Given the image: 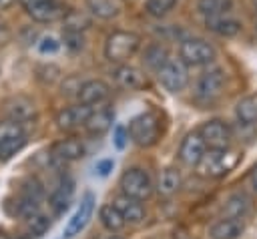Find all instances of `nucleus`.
Masks as SVG:
<instances>
[{"instance_id": "20e7f679", "label": "nucleus", "mask_w": 257, "mask_h": 239, "mask_svg": "<svg viewBox=\"0 0 257 239\" xmlns=\"http://www.w3.org/2000/svg\"><path fill=\"white\" fill-rule=\"evenodd\" d=\"M120 189L124 195L133 197L137 201H145L153 195L151 175L141 167H131L120 175Z\"/></svg>"}, {"instance_id": "cd10ccee", "label": "nucleus", "mask_w": 257, "mask_h": 239, "mask_svg": "<svg viewBox=\"0 0 257 239\" xmlns=\"http://www.w3.org/2000/svg\"><path fill=\"white\" fill-rule=\"evenodd\" d=\"M197 8L207 18L209 16H221L231 8V0H199Z\"/></svg>"}, {"instance_id": "ea45409f", "label": "nucleus", "mask_w": 257, "mask_h": 239, "mask_svg": "<svg viewBox=\"0 0 257 239\" xmlns=\"http://www.w3.org/2000/svg\"><path fill=\"white\" fill-rule=\"evenodd\" d=\"M251 183H253V187L257 189V167L251 171Z\"/></svg>"}, {"instance_id": "ddd939ff", "label": "nucleus", "mask_w": 257, "mask_h": 239, "mask_svg": "<svg viewBox=\"0 0 257 239\" xmlns=\"http://www.w3.org/2000/svg\"><path fill=\"white\" fill-rule=\"evenodd\" d=\"M114 80L118 86H122L126 90H141L147 86L145 72L139 70L137 66H128V64H122L114 70Z\"/></svg>"}, {"instance_id": "58836bf2", "label": "nucleus", "mask_w": 257, "mask_h": 239, "mask_svg": "<svg viewBox=\"0 0 257 239\" xmlns=\"http://www.w3.org/2000/svg\"><path fill=\"white\" fill-rule=\"evenodd\" d=\"M14 0H0V10H6L8 6H12Z\"/></svg>"}, {"instance_id": "7ed1b4c3", "label": "nucleus", "mask_w": 257, "mask_h": 239, "mask_svg": "<svg viewBox=\"0 0 257 239\" xmlns=\"http://www.w3.org/2000/svg\"><path fill=\"white\" fill-rule=\"evenodd\" d=\"M139 44H141L139 34L128 30H116L104 42V56L110 62H124L139 50Z\"/></svg>"}, {"instance_id": "393cba45", "label": "nucleus", "mask_w": 257, "mask_h": 239, "mask_svg": "<svg viewBox=\"0 0 257 239\" xmlns=\"http://www.w3.org/2000/svg\"><path fill=\"white\" fill-rule=\"evenodd\" d=\"M247 211H249V199H247L245 195H241V193L231 195V197L227 199L225 207H223V213H225L227 217H239V219H243Z\"/></svg>"}, {"instance_id": "9b49d317", "label": "nucleus", "mask_w": 257, "mask_h": 239, "mask_svg": "<svg viewBox=\"0 0 257 239\" xmlns=\"http://www.w3.org/2000/svg\"><path fill=\"white\" fill-rule=\"evenodd\" d=\"M88 114H90V106H86V104L66 106L56 114V125L60 131H74L86 123Z\"/></svg>"}, {"instance_id": "4be33fe9", "label": "nucleus", "mask_w": 257, "mask_h": 239, "mask_svg": "<svg viewBox=\"0 0 257 239\" xmlns=\"http://www.w3.org/2000/svg\"><path fill=\"white\" fill-rule=\"evenodd\" d=\"M86 4H88V10L94 16L104 18V20L114 18L122 10V2L120 0H86Z\"/></svg>"}, {"instance_id": "aec40b11", "label": "nucleus", "mask_w": 257, "mask_h": 239, "mask_svg": "<svg viewBox=\"0 0 257 239\" xmlns=\"http://www.w3.org/2000/svg\"><path fill=\"white\" fill-rule=\"evenodd\" d=\"M72 193H74V183H72V179H64V181L58 185V189L50 195V207H52V211H54L56 215H60V213L68 207V203H70V199H72Z\"/></svg>"}, {"instance_id": "2eb2a0df", "label": "nucleus", "mask_w": 257, "mask_h": 239, "mask_svg": "<svg viewBox=\"0 0 257 239\" xmlns=\"http://www.w3.org/2000/svg\"><path fill=\"white\" fill-rule=\"evenodd\" d=\"M243 231H245L243 219H239V217H225V219L217 221L211 227L209 235H211V239H237Z\"/></svg>"}, {"instance_id": "e433bc0d", "label": "nucleus", "mask_w": 257, "mask_h": 239, "mask_svg": "<svg viewBox=\"0 0 257 239\" xmlns=\"http://www.w3.org/2000/svg\"><path fill=\"white\" fill-rule=\"evenodd\" d=\"M112 167H114V161H112V159H102V161H98V163L94 165V171H96L100 177H106V175L112 171Z\"/></svg>"}, {"instance_id": "1a4fd4ad", "label": "nucleus", "mask_w": 257, "mask_h": 239, "mask_svg": "<svg viewBox=\"0 0 257 239\" xmlns=\"http://www.w3.org/2000/svg\"><path fill=\"white\" fill-rule=\"evenodd\" d=\"M223 84H225L223 70L221 68H209L197 80V96L199 98H205V100L215 98L223 90Z\"/></svg>"}, {"instance_id": "f257e3e1", "label": "nucleus", "mask_w": 257, "mask_h": 239, "mask_svg": "<svg viewBox=\"0 0 257 239\" xmlns=\"http://www.w3.org/2000/svg\"><path fill=\"white\" fill-rule=\"evenodd\" d=\"M241 161V153L235 151V149H209L205 151L203 159L197 163V171L199 175L203 177H213V179H219V177H225L227 173H231Z\"/></svg>"}, {"instance_id": "f704fd0d", "label": "nucleus", "mask_w": 257, "mask_h": 239, "mask_svg": "<svg viewBox=\"0 0 257 239\" xmlns=\"http://www.w3.org/2000/svg\"><path fill=\"white\" fill-rule=\"evenodd\" d=\"M64 46L70 48V50H80L82 48V36H80V32L66 30L64 32Z\"/></svg>"}, {"instance_id": "a211bd4d", "label": "nucleus", "mask_w": 257, "mask_h": 239, "mask_svg": "<svg viewBox=\"0 0 257 239\" xmlns=\"http://www.w3.org/2000/svg\"><path fill=\"white\" fill-rule=\"evenodd\" d=\"M207 28L219 36H235L241 32V22L235 18H229L225 14L221 16H209L207 18Z\"/></svg>"}, {"instance_id": "6ab92c4d", "label": "nucleus", "mask_w": 257, "mask_h": 239, "mask_svg": "<svg viewBox=\"0 0 257 239\" xmlns=\"http://www.w3.org/2000/svg\"><path fill=\"white\" fill-rule=\"evenodd\" d=\"M112 125V110L108 108H98V110H90L84 129L90 135H104Z\"/></svg>"}, {"instance_id": "5701e85b", "label": "nucleus", "mask_w": 257, "mask_h": 239, "mask_svg": "<svg viewBox=\"0 0 257 239\" xmlns=\"http://www.w3.org/2000/svg\"><path fill=\"white\" fill-rule=\"evenodd\" d=\"M98 217H100L102 227H104V229H108L110 233L120 231V229L126 225L124 217L120 215V211H118L114 205H102V207H100V211H98Z\"/></svg>"}, {"instance_id": "39448f33", "label": "nucleus", "mask_w": 257, "mask_h": 239, "mask_svg": "<svg viewBox=\"0 0 257 239\" xmlns=\"http://www.w3.org/2000/svg\"><path fill=\"white\" fill-rule=\"evenodd\" d=\"M179 56L187 66H203L215 60V48L203 38H189L181 42Z\"/></svg>"}, {"instance_id": "0eeeda50", "label": "nucleus", "mask_w": 257, "mask_h": 239, "mask_svg": "<svg viewBox=\"0 0 257 239\" xmlns=\"http://www.w3.org/2000/svg\"><path fill=\"white\" fill-rule=\"evenodd\" d=\"M199 135L203 137L207 149H225L229 147L231 143V129L227 123L219 121V118H213V121H207L201 129H199Z\"/></svg>"}, {"instance_id": "9d476101", "label": "nucleus", "mask_w": 257, "mask_h": 239, "mask_svg": "<svg viewBox=\"0 0 257 239\" xmlns=\"http://www.w3.org/2000/svg\"><path fill=\"white\" fill-rule=\"evenodd\" d=\"M207 151V145L203 141V137L197 133H189L183 143H181V149H179V159L185 163V165H191V167H197V163L203 159Z\"/></svg>"}, {"instance_id": "72a5a7b5", "label": "nucleus", "mask_w": 257, "mask_h": 239, "mask_svg": "<svg viewBox=\"0 0 257 239\" xmlns=\"http://www.w3.org/2000/svg\"><path fill=\"white\" fill-rule=\"evenodd\" d=\"M60 50V42L54 36H42L38 42V52L40 54H56Z\"/></svg>"}, {"instance_id": "37998d69", "label": "nucleus", "mask_w": 257, "mask_h": 239, "mask_svg": "<svg viewBox=\"0 0 257 239\" xmlns=\"http://www.w3.org/2000/svg\"><path fill=\"white\" fill-rule=\"evenodd\" d=\"M108 239H122V237H118V235H110Z\"/></svg>"}, {"instance_id": "423d86ee", "label": "nucleus", "mask_w": 257, "mask_h": 239, "mask_svg": "<svg viewBox=\"0 0 257 239\" xmlns=\"http://www.w3.org/2000/svg\"><path fill=\"white\" fill-rule=\"evenodd\" d=\"M159 80L169 92H181L189 84V72L187 64L183 60H167L159 70Z\"/></svg>"}, {"instance_id": "a878e982", "label": "nucleus", "mask_w": 257, "mask_h": 239, "mask_svg": "<svg viewBox=\"0 0 257 239\" xmlns=\"http://www.w3.org/2000/svg\"><path fill=\"white\" fill-rule=\"evenodd\" d=\"M62 22H64V30L70 32H82L90 26V18L80 10H66Z\"/></svg>"}, {"instance_id": "c9c22d12", "label": "nucleus", "mask_w": 257, "mask_h": 239, "mask_svg": "<svg viewBox=\"0 0 257 239\" xmlns=\"http://www.w3.org/2000/svg\"><path fill=\"white\" fill-rule=\"evenodd\" d=\"M126 141H128V129L122 127V125H116V127H114V135H112L114 147H116V149H124Z\"/></svg>"}, {"instance_id": "a19ab883", "label": "nucleus", "mask_w": 257, "mask_h": 239, "mask_svg": "<svg viewBox=\"0 0 257 239\" xmlns=\"http://www.w3.org/2000/svg\"><path fill=\"white\" fill-rule=\"evenodd\" d=\"M0 32H6V26H4V22L0 20Z\"/></svg>"}, {"instance_id": "dca6fc26", "label": "nucleus", "mask_w": 257, "mask_h": 239, "mask_svg": "<svg viewBox=\"0 0 257 239\" xmlns=\"http://www.w3.org/2000/svg\"><path fill=\"white\" fill-rule=\"evenodd\" d=\"M112 205L120 211V215L124 217L126 223H141L143 217H145V209H143L141 201H137V199H133V197H128L124 193L118 195Z\"/></svg>"}, {"instance_id": "79ce46f5", "label": "nucleus", "mask_w": 257, "mask_h": 239, "mask_svg": "<svg viewBox=\"0 0 257 239\" xmlns=\"http://www.w3.org/2000/svg\"><path fill=\"white\" fill-rule=\"evenodd\" d=\"M0 239H10V237H8L6 233H2V231H0Z\"/></svg>"}, {"instance_id": "f3484780", "label": "nucleus", "mask_w": 257, "mask_h": 239, "mask_svg": "<svg viewBox=\"0 0 257 239\" xmlns=\"http://www.w3.org/2000/svg\"><path fill=\"white\" fill-rule=\"evenodd\" d=\"M28 14L36 20V22H56V20H62L66 10L56 2V0H50L46 4H40L36 8H30Z\"/></svg>"}, {"instance_id": "2f4dec72", "label": "nucleus", "mask_w": 257, "mask_h": 239, "mask_svg": "<svg viewBox=\"0 0 257 239\" xmlns=\"http://www.w3.org/2000/svg\"><path fill=\"white\" fill-rule=\"evenodd\" d=\"M167 60H169V58H167V50H165L163 46H159V44L151 46V48L145 52V62H147L151 68H155V70H159Z\"/></svg>"}, {"instance_id": "6e6552de", "label": "nucleus", "mask_w": 257, "mask_h": 239, "mask_svg": "<svg viewBox=\"0 0 257 239\" xmlns=\"http://www.w3.org/2000/svg\"><path fill=\"white\" fill-rule=\"evenodd\" d=\"M92 211H94V195L92 193H86L82 197L78 209L74 211V215L68 219V223L64 227V239H72L74 235H78L86 227L88 219L92 217Z\"/></svg>"}, {"instance_id": "c03bdc74", "label": "nucleus", "mask_w": 257, "mask_h": 239, "mask_svg": "<svg viewBox=\"0 0 257 239\" xmlns=\"http://www.w3.org/2000/svg\"><path fill=\"white\" fill-rule=\"evenodd\" d=\"M255 26H257V18H255Z\"/></svg>"}, {"instance_id": "f03ea898", "label": "nucleus", "mask_w": 257, "mask_h": 239, "mask_svg": "<svg viewBox=\"0 0 257 239\" xmlns=\"http://www.w3.org/2000/svg\"><path fill=\"white\" fill-rule=\"evenodd\" d=\"M161 137V121L155 112L137 114L128 123V139L139 147H153Z\"/></svg>"}, {"instance_id": "b1692460", "label": "nucleus", "mask_w": 257, "mask_h": 239, "mask_svg": "<svg viewBox=\"0 0 257 239\" xmlns=\"http://www.w3.org/2000/svg\"><path fill=\"white\" fill-rule=\"evenodd\" d=\"M237 118L241 125H255L257 123V94H249L237 102Z\"/></svg>"}, {"instance_id": "f8f14e48", "label": "nucleus", "mask_w": 257, "mask_h": 239, "mask_svg": "<svg viewBox=\"0 0 257 239\" xmlns=\"http://www.w3.org/2000/svg\"><path fill=\"white\" fill-rule=\"evenodd\" d=\"M108 92H110L108 84H106L104 80L94 78V80H86V82L80 84V88H78V98H80L82 104L90 106V104H100L102 100H106V98H108Z\"/></svg>"}, {"instance_id": "bb28decb", "label": "nucleus", "mask_w": 257, "mask_h": 239, "mask_svg": "<svg viewBox=\"0 0 257 239\" xmlns=\"http://www.w3.org/2000/svg\"><path fill=\"white\" fill-rule=\"evenodd\" d=\"M8 112H10V118L12 121H16V123L22 125L24 121H30L34 116V106H32V102H28L24 98H16L8 106Z\"/></svg>"}, {"instance_id": "7c9ffc66", "label": "nucleus", "mask_w": 257, "mask_h": 239, "mask_svg": "<svg viewBox=\"0 0 257 239\" xmlns=\"http://www.w3.org/2000/svg\"><path fill=\"white\" fill-rule=\"evenodd\" d=\"M177 0H147L145 2V10L149 16H155V18H161L165 14H169L173 10Z\"/></svg>"}, {"instance_id": "c85d7f7f", "label": "nucleus", "mask_w": 257, "mask_h": 239, "mask_svg": "<svg viewBox=\"0 0 257 239\" xmlns=\"http://www.w3.org/2000/svg\"><path fill=\"white\" fill-rule=\"evenodd\" d=\"M24 145H26V135L12 137V139H0V161H8V159L14 157Z\"/></svg>"}, {"instance_id": "412c9836", "label": "nucleus", "mask_w": 257, "mask_h": 239, "mask_svg": "<svg viewBox=\"0 0 257 239\" xmlns=\"http://www.w3.org/2000/svg\"><path fill=\"white\" fill-rule=\"evenodd\" d=\"M181 187V173L175 169V167H167L161 171L159 175V181H157V191L165 197L177 193V189Z\"/></svg>"}, {"instance_id": "473e14b6", "label": "nucleus", "mask_w": 257, "mask_h": 239, "mask_svg": "<svg viewBox=\"0 0 257 239\" xmlns=\"http://www.w3.org/2000/svg\"><path fill=\"white\" fill-rule=\"evenodd\" d=\"M20 135H24V129L20 123H16L12 118L0 123V139H12V137H20Z\"/></svg>"}, {"instance_id": "c756f323", "label": "nucleus", "mask_w": 257, "mask_h": 239, "mask_svg": "<svg viewBox=\"0 0 257 239\" xmlns=\"http://www.w3.org/2000/svg\"><path fill=\"white\" fill-rule=\"evenodd\" d=\"M28 233L30 235H34V237H40V235H44L46 231H48V227H50V221H48V217L46 215H42V213H32V215H28Z\"/></svg>"}, {"instance_id": "4468645a", "label": "nucleus", "mask_w": 257, "mask_h": 239, "mask_svg": "<svg viewBox=\"0 0 257 239\" xmlns=\"http://www.w3.org/2000/svg\"><path fill=\"white\" fill-rule=\"evenodd\" d=\"M50 153L56 161L70 163V161H78L80 157H84V145L78 139H62L52 145Z\"/></svg>"}, {"instance_id": "4c0bfd02", "label": "nucleus", "mask_w": 257, "mask_h": 239, "mask_svg": "<svg viewBox=\"0 0 257 239\" xmlns=\"http://www.w3.org/2000/svg\"><path fill=\"white\" fill-rule=\"evenodd\" d=\"M22 6H24V10L28 12L30 8H36V6H40V4H46V2H50V0H18Z\"/></svg>"}]
</instances>
